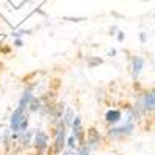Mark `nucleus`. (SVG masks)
<instances>
[{"instance_id": "obj_1", "label": "nucleus", "mask_w": 155, "mask_h": 155, "mask_svg": "<svg viewBox=\"0 0 155 155\" xmlns=\"http://www.w3.org/2000/svg\"><path fill=\"white\" fill-rule=\"evenodd\" d=\"M27 118L23 113V109L19 107L16 109L14 112H12V116H11V130L12 132H19V127H20V123Z\"/></svg>"}, {"instance_id": "obj_2", "label": "nucleus", "mask_w": 155, "mask_h": 155, "mask_svg": "<svg viewBox=\"0 0 155 155\" xmlns=\"http://www.w3.org/2000/svg\"><path fill=\"white\" fill-rule=\"evenodd\" d=\"M141 107H143L144 112H152L155 110V90H150L147 92L141 101Z\"/></svg>"}, {"instance_id": "obj_3", "label": "nucleus", "mask_w": 155, "mask_h": 155, "mask_svg": "<svg viewBox=\"0 0 155 155\" xmlns=\"http://www.w3.org/2000/svg\"><path fill=\"white\" fill-rule=\"evenodd\" d=\"M101 143V135L96 129H90L88 134H87V144L88 149H98Z\"/></svg>"}, {"instance_id": "obj_4", "label": "nucleus", "mask_w": 155, "mask_h": 155, "mask_svg": "<svg viewBox=\"0 0 155 155\" xmlns=\"http://www.w3.org/2000/svg\"><path fill=\"white\" fill-rule=\"evenodd\" d=\"M64 144H65V126L59 124L58 126V130H56V146H54V150L58 153L62 152Z\"/></svg>"}, {"instance_id": "obj_5", "label": "nucleus", "mask_w": 155, "mask_h": 155, "mask_svg": "<svg viewBox=\"0 0 155 155\" xmlns=\"http://www.w3.org/2000/svg\"><path fill=\"white\" fill-rule=\"evenodd\" d=\"M134 130V124L130 121H127L123 127H115V129H110L109 130V135L110 137H118V135H130Z\"/></svg>"}, {"instance_id": "obj_6", "label": "nucleus", "mask_w": 155, "mask_h": 155, "mask_svg": "<svg viewBox=\"0 0 155 155\" xmlns=\"http://www.w3.org/2000/svg\"><path fill=\"white\" fill-rule=\"evenodd\" d=\"M48 144V137L47 134H44L42 130H37L34 134V146L37 147V150H44Z\"/></svg>"}, {"instance_id": "obj_7", "label": "nucleus", "mask_w": 155, "mask_h": 155, "mask_svg": "<svg viewBox=\"0 0 155 155\" xmlns=\"http://www.w3.org/2000/svg\"><path fill=\"white\" fill-rule=\"evenodd\" d=\"M143 65H144V59L140 58V56H134V59H132V73H134L135 78L141 73Z\"/></svg>"}, {"instance_id": "obj_8", "label": "nucleus", "mask_w": 155, "mask_h": 155, "mask_svg": "<svg viewBox=\"0 0 155 155\" xmlns=\"http://www.w3.org/2000/svg\"><path fill=\"white\" fill-rule=\"evenodd\" d=\"M73 137L76 140L82 141L84 132H82V127H81V118H74V121H73Z\"/></svg>"}, {"instance_id": "obj_9", "label": "nucleus", "mask_w": 155, "mask_h": 155, "mask_svg": "<svg viewBox=\"0 0 155 155\" xmlns=\"http://www.w3.org/2000/svg\"><path fill=\"white\" fill-rule=\"evenodd\" d=\"M120 120H121V112L120 110H109L106 113V121L107 123L115 124V123H118Z\"/></svg>"}, {"instance_id": "obj_10", "label": "nucleus", "mask_w": 155, "mask_h": 155, "mask_svg": "<svg viewBox=\"0 0 155 155\" xmlns=\"http://www.w3.org/2000/svg\"><path fill=\"white\" fill-rule=\"evenodd\" d=\"M31 88H33V87L27 88V90L23 92V95H22V98H20V104H19V107L25 109V107L30 104V101H31V98H33V95H31Z\"/></svg>"}, {"instance_id": "obj_11", "label": "nucleus", "mask_w": 155, "mask_h": 155, "mask_svg": "<svg viewBox=\"0 0 155 155\" xmlns=\"http://www.w3.org/2000/svg\"><path fill=\"white\" fill-rule=\"evenodd\" d=\"M30 109L33 110V112H37L39 109H41L42 106H41V99H37V98H31V101H30Z\"/></svg>"}, {"instance_id": "obj_12", "label": "nucleus", "mask_w": 155, "mask_h": 155, "mask_svg": "<svg viewBox=\"0 0 155 155\" xmlns=\"http://www.w3.org/2000/svg\"><path fill=\"white\" fill-rule=\"evenodd\" d=\"M99 64H102V59H99V58H95V59H90L88 61V67H95V65H99Z\"/></svg>"}, {"instance_id": "obj_13", "label": "nucleus", "mask_w": 155, "mask_h": 155, "mask_svg": "<svg viewBox=\"0 0 155 155\" xmlns=\"http://www.w3.org/2000/svg\"><path fill=\"white\" fill-rule=\"evenodd\" d=\"M71 121H73V110H71V109H68V110H67V115H65V123H67V124H70Z\"/></svg>"}, {"instance_id": "obj_14", "label": "nucleus", "mask_w": 155, "mask_h": 155, "mask_svg": "<svg viewBox=\"0 0 155 155\" xmlns=\"http://www.w3.org/2000/svg\"><path fill=\"white\" fill-rule=\"evenodd\" d=\"M68 146H70V149H74V146H76V138L73 135L68 138Z\"/></svg>"}, {"instance_id": "obj_15", "label": "nucleus", "mask_w": 155, "mask_h": 155, "mask_svg": "<svg viewBox=\"0 0 155 155\" xmlns=\"http://www.w3.org/2000/svg\"><path fill=\"white\" fill-rule=\"evenodd\" d=\"M30 137H31V132H27V137L23 138V146H28V144H30V143H28V141H30Z\"/></svg>"}, {"instance_id": "obj_16", "label": "nucleus", "mask_w": 155, "mask_h": 155, "mask_svg": "<svg viewBox=\"0 0 155 155\" xmlns=\"http://www.w3.org/2000/svg\"><path fill=\"white\" fill-rule=\"evenodd\" d=\"M88 152H90V149H88V147H85V146H84V147H82V150H81V153H79V155H88Z\"/></svg>"}, {"instance_id": "obj_17", "label": "nucleus", "mask_w": 155, "mask_h": 155, "mask_svg": "<svg viewBox=\"0 0 155 155\" xmlns=\"http://www.w3.org/2000/svg\"><path fill=\"white\" fill-rule=\"evenodd\" d=\"M62 155H76V153H74V152H73V149H71V150H65Z\"/></svg>"}, {"instance_id": "obj_18", "label": "nucleus", "mask_w": 155, "mask_h": 155, "mask_svg": "<svg viewBox=\"0 0 155 155\" xmlns=\"http://www.w3.org/2000/svg\"><path fill=\"white\" fill-rule=\"evenodd\" d=\"M140 39H141V42H146V34L141 33V34H140Z\"/></svg>"}, {"instance_id": "obj_19", "label": "nucleus", "mask_w": 155, "mask_h": 155, "mask_svg": "<svg viewBox=\"0 0 155 155\" xmlns=\"http://www.w3.org/2000/svg\"><path fill=\"white\" fill-rule=\"evenodd\" d=\"M16 45H17V47H22V45H23L20 39H16Z\"/></svg>"}, {"instance_id": "obj_20", "label": "nucleus", "mask_w": 155, "mask_h": 155, "mask_svg": "<svg viewBox=\"0 0 155 155\" xmlns=\"http://www.w3.org/2000/svg\"><path fill=\"white\" fill-rule=\"evenodd\" d=\"M123 39H124V34L120 33V34H118V41H123Z\"/></svg>"}, {"instance_id": "obj_21", "label": "nucleus", "mask_w": 155, "mask_h": 155, "mask_svg": "<svg viewBox=\"0 0 155 155\" xmlns=\"http://www.w3.org/2000/svg\"><path fill=\"white\" fill-rule=\"evenodd\" d=\"M116 155H121V153H116Z\"/></svg>"}]
</instances>
